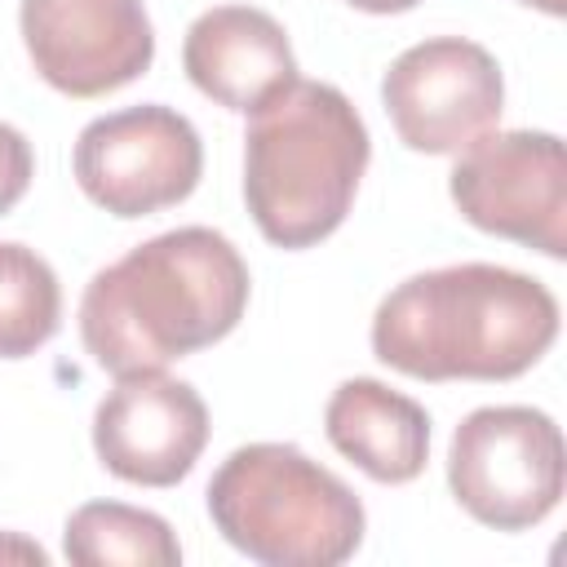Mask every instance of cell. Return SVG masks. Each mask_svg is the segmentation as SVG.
<instances>
[{"label": "cell", "mask_w": 567, "mask_h": 567, "mask_svg": "<svg viewBox=\"0 0 567 567\" xmlns=\"http://www.w3.org/2000/svg\"><path fill=\"white\" fill-rule=\"evenodd\" d=\"M248 261L213 226H177L102 266L80 297V341L111 372H159L235 332L248 310Z\"/></svg>", "instance_id": "cell-1"}, {"label": "cell", "mask_w": 567, "mask_h": 567, "mask_svg": "<svg viewBox=\"0 0 567 567\" xmlns=\"http://www.w3.org/2000/svg\"><path fill=\"white\" fill-rule=\"evenodd\" d=\"M554 341V292L492 261L421 270L394 284L372 315V354L412 381H514Z\"/></svg>", "instance_id": "cell-2"}, {"label": "cell", "mask_w": 567, "mask_h": 567, "mask_svg": "<svg viewBox=\"0 0 567 567\" xmlns=\"http://www.w3.org/2000/svg\"><path fill=\"white\" fill-rule=\"evenodd\" d=\"M372 142L354 102L323 80H292L244 133V204L275 248L328 239L363 182Z\"/></svg>", "instance_id": "cell-3"}, {"label": "cell", "mask_w": 567, "mask_h": 567, "mask_svg": "<svg viewBox=\"0 0 567 567\" xmlns=\"http://www.w3.org/2000/svg\"><path fill=\"white\" fill-rule=\"evenodd\" d=\"M208 518L266 567H337L368 532L363 501L292 443H244L208 478Z\"/></svg>", "instance_id": "cell-4"}, {"label": "cell", "mask_w": 567, "mask_h": 567, "mask_svg": "<svg viewBox=\"0 0 567 567\" xmlns=\"http://www.w3.org/2000/svg\"><path fill=\"white\" fill-rule=\"evenodd\" d=\"M447 487L483 527L527 532L545 523L567 487V447L558 421L527 403L474 408L452 430Z\"/></svg>", "instance_id": "cell-5"}, {"label": "cell", "mask_w": 567, "mask_h": 567, "mask_svg": "<svg viewBox=\"0 0 567 567\" xmlns=\"http://www.w3.org/2000/svg\"><path fill=\"white\" fill-rule=\"evenodd\" d=\"M71 168L97 208L133 221L182 204L199 186L204 142L182 111L142 102L89 120L75 137Z\"/></svg>", "instance_id": "cell-6"}, {"label": "cell", "mask_w": 567, "mask_h": 567, "mask_svg": "<svg viewBox=\"0 0 567 567\" xmlns=\"http://www.w3.org/2000/svg\"><path fill=\"white\" fill-rule=\"evenodd\" d=\"M447 195L470 226L554 261L567 257V159L558 133H483L456 155Z\"/></svg>", "instance_id": "cell-7"}, {"label": "cell", "mask_w": 567, "mask_h": 567, "mask_svg": "<svg viewBox=\"0 0 567 567\" xmlns=\"http://www.w3.org/2000/svg\"><path fill=\"white\" fill-rule=\"evenodd\" d=\"M381 102L408 151L461 155L501 124L505 75L483 44L465 35H430L390 62Z\"/></svg>", "instance_id": "cell-8"}, {"label": "cell", "mask_w": 567, "mask_h": 567, "mask_svg": "<svg viewBox=\"0 0 567 567\" xmlns=\"http://www.w3.org/2000/svg\"><path fill=\"white\" fill-rule=\"evenodd\" d=\"M18 27L35 75L66 97L115 93L155 58L142 0H22Z\"/></svg>", "instance_id": "cell-9"}, {"label": "cell", "mask_w": 567, "mask_h": 567, "mask_svg": "<svg viewBox=\"0 0 567 567\" xmlns=\"http://www.w3.org/2000/svg\"><path fill=\"white\" fill-rule=\"evenodd\" d=\"M208 443V408L190 381L159 372L115 377L93 412V452L106 474L137 487L182 483Z\"/></svg>", "instance_id": "cell-10"}, {"label": "cell", "mask_w": 567, "mask_h": 567, "mask_svg": "<svg viewBox=\"0 0 567 567\" xmlns=\"http://www.w3.org/2000/svg\"><path fill=\"white\" fill-rule=\"evenodd\" d=\"M182 71L217 106L252 115L297 80V58L266 9L213 4L186 27Z\"/></svg>", "instance_id": "cell-11"}, {"label": "cell", "mask_w": 567, "mask_h": 567, "mask_svg": "<svg viewBox=\"0 0 567 567\" xmlns=\"http://www.w3.org/2000/svg\"><path fill=\"white\" fill-rule=\"evenodd\" d=\"M328 443L377 483H412L430 461V412L372 377H350L323 408Z\"/></svg>", "instance_id": "cell-12"}, {"label": "cell", "mask_w": 567, "mask_h": 567, "mask_svg": "<svg viewBox=\"0 0 567 567\" xmlns=\"http://www.w3.org/2000/svg\"><path fill=\"white\" fill-rule=\"evenodd\" d=\"M62 554L75 567H177L182 545L173 527L124 501H89L62 527Z\"/></svg>", "instance_id": "cell-13"}, {"label": "cell", "mask_w": 567, "mask_h": 567, "mask_svg": "<svg viewBox=\"0 0 567 567\" xmlns=\"http://www.w3.org/2000/svg\"><path fill=\"white\" fill-rule=\"evenodd\" d=\"M62 323V284L53 266L27 248L0 244V359L35 354Z\"/></svg>", "instance_id": "cell-14"}, {"label": "cell", "mask_w": 567, "mask_h": 567, "mask_svg": "<svg viewBox=\"0 0 567 567\" xmlns=\"http://www.w3.org/2000/svg\"><path fill=\"white\" fill-rule=\"evenodd\" d=\"M31 177H35V151H31V142L13 124L0 120V217L27 195Z\"/></svg>", "instance_id": "cell-15"}, {"label": "cell", "mask_w": 567, "mask_h": 567, "mask_svg": "<svg viewBox=\"0 0 567 567\" xmlns=\"http://www.w3.org/2000/svg\"><path fill=\"white\" fill-rule=\"evenodd\" d=\"M4 558H18V563H49V554H44L35 540L18 536V532H4V536H0V563H4Z\"/></svg>", "instance_id": "cell-16"}, {"label": "cell", "mask_w": 567, "mask_h": 567, "mask_svg": "<svg viewBox=\"0 0 567 567\" xmlns=\"http://www.w3.org/2000/svg\"><path fill=\"white\" fill-rule=\"evenodd\" d=\"M346 4H354V9H363V13H408V9H416L421 0H346Z\"/></svg>", "instance_id": "cell-17"}, {"label": "cell", "mask_w": 567, "mask_h": 567, "mask_svg": "<svg viewBox=\"0 0 567 567\" xmlns=\"http://www.w3.org/2000/svg\"><path fill=\"white\" fill-rule=\"evenodd\" d=\"M518 4L540 9V13H549V18H563V13H567V0H518Z\"/></svg>", "instance_id": "cell-18"}]
</instances>
